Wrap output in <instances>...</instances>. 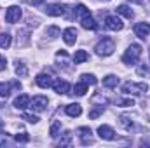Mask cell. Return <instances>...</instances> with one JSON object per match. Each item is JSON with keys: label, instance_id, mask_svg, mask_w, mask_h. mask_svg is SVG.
Segmentation results:
<instances>
[{"label": "cell", "instance_id": "6da1fadb", "mask_svg": "<svg viewBox=\"0 0 150 148\" xmlns=\"http://www.w3.org/2000/svg\"><path fill=\"white\" fill-rule=\"evenodd\" d=\"M140 56H142V47H140L138 44H131V45L126 49V52H124V56H122V61H124L126 65H136V63L140 61Z\"/></svg>", "mask_w": 150, "mask_h": 148}, {"label": "cell", "instance_id": "7a4b0ae2", "mask_svg": "<svg viewBox=\"0 0 150 148\" xmlns=\"http://www.w3.org/2000/svg\"><path fill=\"white\" fill-rule=\"evenodd\" d=\"M94 51H96L98 56H103V58L112 56L113 51H115V42H113L112 38H108V37L101 38V40L96 44V49H94Z\"/></svg>", "mask_w": 150, "mask_h": 148}, {"label": "cell", "instance_id": "3957f363", "mask_svg": "<svg viewBox=\"0 0 150 148\" xmlns=\"http://www.w3.org/2000/svg\"><path fill=\"white\" fill-rule=\"evenodd\" d=\"M147 91H149V85L143 84V82H140V84H136V82H126V84L122 85V92H124V94L143 96Z\"/></svg>", "mask_w": 150, "mask_h": 148}, {"label": "cell", "instance_id": "277c9868", "mask_svg": "<svg viewBox=\"0 0 150 148\" xmlns=\"http://www.w3.org/2000/svg\"><path fill=\"white\" fill-rule=\"evenodd\" d=\"M21 7L19 5H11L7 11H5V21L7 23H11V25H14V23H18L19 19H21Z\"/></svg>", "mask_w": 150, "mask_h": 148}, {"label": "cell", "instance_id": "5b68a950", "mask_svg": "<svg viewBox=\"0 0 150 148\" xmlns=\"http://www.w3.org/2000/svg\"><path fill=\"white\" fill-rule=\"evenodd\" d=\"M105 26H107L108 30H113V32H120V30L124 28V23H122V19L117 18V16H107V18H105Z\"/></svg>", "mask_w": 150, "mask_h": 148}, {"label": "cell", "instance_id": "8992f818", "mask_svg": "<svg viewBox=\"0 0 150 148\" xmlns=\"http://www.w3.org/2000/svg\"><path fill=\"white\" fill-rule=\"evenodd\" d=\"M54 89L56 94H70V84L67 80H61V78H56L51 85Z\"/></svg>", "mask_w": 150, "mask_h": 148}, {"label": "cell", "instance_id": "52a82bcc", "mask_svg": "<svg viewBox=\"0 0 150 148\" xmlns=\"http://www.w3.org/2000/svg\"><path fill=\"white\" fill-rule=\"evenodd\" d=\"M98 136H100L101 140H105V141H113V140H115V131H113L110 125L103 124V125L98 127Z\"/></svg>", "mask_w": 150, "mask_h": 148}, {"label": "cell", "instance_id": "ba28073f", "mask_svg": "<svg viewBox=\"0 0 150 148\" xmlns=\"http://www.w3.org/2000/svg\"><path fill=\"white\" fill-rule=\"evenodd\" d=\"M45 14L52 16V18L63 16L65 14V5H61V4H49V5H45Z\"/></svg>", "mask_w": 150, "mask_h": 148}, {"label": "cell", "instance_id": "9c48e42d", "mask_svg": "<svg viewBox=\"0 0 150 148\" xmlns=\"http://www.w3.org/2000/svg\"><path fill=\"white\" fill-rule=\"evenodd\" d=\"M47 98L45 96H35L32 101H30V108L35 111H44L45 110V106H47Z\"/></svg>", "mask_w": 150, "mask_h": 148}, {"label": "cell", "instance_id": "30bf717a", "mask_svg": "<svg viewBox=\"0 0 150 148\" xmlns=\"http://www.w3.org/2000/svg\"><path fill=\"white\" fill-rule=\"evenodd\" d=\"M134 33H136V37L145 40L150 35V25L149 23H138V25H134Z\"/></svg>", "mask_w": 150, "mask_h": 148}, {"label": "cell", "instance_id": "8fae6325", "mask_svg": "<svg viewBox=\"0 0 150 148\" xmlns=\"http://www.w3.org/2000/svg\"><path fill=\"white\" fill-rule=\"evenodd\" d=\"M11 87H16V89H21V84L19 82H0V98H7L11 94Z\"/></svg>", "mask_w": 150, "mask_h": 148}, {"label": "cell", "instance_id": "7c38bea8", "mask_svg": "<svg viewBox=\"0 0 150 148\" xmlns=\"http://www.w3.org/2000/svg\"><path fill=\"white\" fill-rule=\"evenodd\" d=\"M79 132H80L79 136H80V143H82V145H93L94 140H93V136H91L93 132H91L89 127H79Z\"/></svg>", "mask_w": 150, "mask_h": 148}, {"label": "cell", "instance_id": "4fadbf2b", "mask_svg": "<svg viewBox=\"0 0 150 148\" xmlns=\"http://www.w3.org/2000/svg\"><path fill=\"white\" fill-rule=\"evenodd\" d=\"M80 25L84 30H96L98 28V23L94 21V18L91 14H86L84 18H80Z\"/></svg>", "mask_w": 150, "mask_h": 148}, {"label": "cell", "instance_id": "5bb4252c", "mask_svg": "<svg viewBox=\"0 0 150 148\" xmlns=\"http://www.w3.org/2000/svg\"><path fill=\"white\" fill-rule=\"evenodd\" d=\"M30 96L28 94H19L16 99H14V106L18 108V110H25V108H28L30 106Z\"/></svg>", "mask_w": 150, "mask_h": 148}, {"label": "cell", "instance_id": "9a60e30c", "mask_svg": "<svg viewBox=\"0 0 150 148\" xmlns=\"http://www.w3.org/2000/svg\"><path fill=\"white\" fill-rule=\"evenodd\" d=\"M63 40H65L67 45H74L75 42H77V30H75V28H67V30H63Z\"/></svg>", "mask_w": 150, "mask_h": 148}, {"label": "cell", "instance_id": "2e32d148", "mask_svg": "<svg viewBox=\"0 0 150 148\" xmlns=\"http://www.w3.org/2000/svg\"><path fill=\"white\" fill-rule=\"evenodd\" d=\"M35 84H37L38 87H42V89H47V87H51V85H52L51 75H47V73L37 75V78H35Z\"/></svg>", "mask_w": 150, "mask_h": 148}, {"label": "cell", "instance_id": "e0dca14e", "mask_svg": "<svg viewBox=\"0 0 150 148\" xmlns=\"http://www.w3.org/2000/svg\"><path fill=\"white\" fill-rule=\"evenodd\" d=\"M65 111H67V115H70V117H79V115L82 113V106H80L79 103H72V105H67V106H65Z\"/></svg>", "mask_w": 150, "mask_h": 148}, {"label": "cell", "instance_id": "ac0fdd59", "mask_svg": "<svg viewBox=\"0 0 150 148\" xmlns=\"http://www.w3.org/2000/svg\"><path fill=\"white\" fill-rule=\"evenodd\" d=\"M117 84H119V77L117 75H107L105 78H103V85L105 87H117Z\"/></svg>", "mask_w": 150, "mask_h": 148}, {"label": "cell", "instance_id": "d6986e66", "mask_svg": "<svg viewBox=\"0 0 150 148\" xmlns=\"http://www.w3.org/2000/svg\"><path fill=\"white\" fill-rule=\"evenodd\" d=\"M117 12L122 14L124 18H127V19H133V18H134V12H133L131 7H127V5H119V7H117Z\"/></svg>", "mask_w": 150, "mask_h": 148}, {"label": "cell", "instance_id": "ffe728a7", "mask_svg": "<svg viewBox=\"0 0 150 148\" xmlns=\"http://www.w3.org/2000/svg\"><path fill=\"white\" fill-rule=\"evenodd\" d=\"M89 59V54L86 52V51H77L74 56V63L75 65H80V63H84V61H87Z\"/></svg>", "mask_w": 150, "mask_h": 148}, {"label": "cell", "instance_id": "44dd1931", "mask_svg": "<svg viewBox=\"0 0 150 148\" xmlns=\"http://www.w3.org/2000/svg\"><path fill=\"white\" fill-rule=\"evenodd\" d=\"M80 80H82L84 84H87V85H96V84H98V78L93 73H82L80 75Z\"/></svg>", "mask_w": 150, "mask_h": 148}, {"label": "cell", "instance_id": "7402d4cb", "mask_svg": "<svg viewBox=\"0 0 150 148\" xmlns=\"http://www.w3.org/2000/svg\"><path fill=\"white\" fill-rule=\"evenodd\" d=\"M74 92L77 94V96H84V94L87 92V84H84V82L80 80L79 84H75V87H74Z\"/></svg>", "mask_w": 150, "mask_h": 148}, {"label": "cell", "instance_id": "603a6c76", "mask_svg": "<svg viewBox=\"0 0 150 148\" xmlns=\"http://www.w3.org/2000/svg\"><path fill=\"white\" fill-rule=\"evenodd\" d=\"M11 35L9 33H0V47L2 49H7L9 45H11Z\"/></svg>", "mask_w": 150, "mask_h": 148}, {"label": "cell", "instance_id": "cb8c5ba5", "mask_svg": "<svg viewBox=\"0 0 150 148\" xmlns=\"http://www.w3.org/2000/svg\"><path fill=\"white\" fill-rule=\"evenodd\" d=\"M86 14H91V12H89V9H87L86 5H82V4H80V5H77V7H75V16H77V18H84Z\"/></svg>", "mask_w": 150, "mask_h": 148}, {"label": "cell", "instance_id": "d4e9b609", "mask_svg": "<svg viewBox=\"0 0 150 148\" xmlns=\"http://www.w3.org/2000/svg\"><path fill=\"white\" fill-rule=\"evenodd\" d=\"M16 73L19 75L21 78H23V77H26V75H28V68H26V65L18 61V65H16Z\"/></svg>", "mask_w": 150, "mask_h": 148}, {"label": "cell", "instance_id": "484cf974", "mask_svg": "<svg viewBox=\"0 0 150 148\" xmlns=\"http://www.w3.org/2000/svg\"><path fill=\"white\" fill-rule=\"evenodd\" d=\"M59 129H61V124H59V122H52V125H51V129H49L51 138H56L58 132H59Z\"/></svg>", "mask_w": 150, "mask_h": 148}, {"label": "cell", "instance_id": "4316f807", "mask_svg": "<svg viewBox=\"0 0 150 148\" xmlns=\"http://www.w3.org/2000/svg\"><path fill=\"white\" fill-rule=\"evenodd\" d=\"M120 124H122V127H124V129H127V131H131V129H133V122H129V117H126V115H122V117H120Z\"/></svg>", "mask_w": 150, "mask_h": 148}, {"label": "cell", "instance_id": "83f0119b", "mask_svg": "<svg viewBox=\"0 0 150 148\" xmlns=\"http://www.w3.org/2000/svg\"><path fill=\"white\" fill-rule=\"evenodd\" d=\"M103 108H105V106H96V108H93V110L89 111V118H98V117L103 113Z\"/></svg>", "mask_w": 150, "mask_h": 148}, {"label": "cell", "instance_id": "f1b7e54d", "mask_svg": "<svg viewBox=\"0 0 150 148\" xmlns=\"http://www.w3.org/2000/svg\"><path fill=\"white\" fill-rule=\"evenodd\" d=\"M23 118H25V120H28L30 124H37V122H38V117H37V115H33V113H23Z\"/></svg>", "mask_w": 150, "mask_h": 148}, {"label": "cell", "instance_id": "f546056e", "mask_svg": "<svg viewBox=\"0 0 150 148\" xmlns=\"http://www.w3.org/2000/svg\"><path fill=\"white\" fill-rule=\"evenodd\" d=\"M72 143V132H65V136L59 140V145L63 147V145H70Z\"/></svg>", "mask_w": 150, "mask_h": 148}, {"label": "cell", "instance_id": "4dcf8cb0", "mask_svg": "<svg viewBox=\"0 0 150 148\" xmlns=\"http://www.w3.org/2000/svg\"><path fill=\"white\" fill-rule=\"evenodd\" d=\"M58 35H59V28H56V26H51V28H47V37L56 38Z\"/></svg>", "mask_w": 150, "mask_h": 148}, {"label": "cell", "instance_id": "1f68e13d", "mask_svg": "<svg viewBox=\"0 0 150 148\" xmlns=\"http://www.w3.org/2000/svg\"><path fill=\"white\" fill-rule=\"evenodd\" d=\"M16 141H18V143H28V141H30V136L25 134V132H23V134H16Z\"/></svg>", "mask_w": 150, "mask_h": 148}, {"label": "cell", "instance_id": "d6a6232c", "mask_svg": "<svg viewBox=\"0 0 150 148\" xmlns=\"http://www.w3.org/2000/svg\"><path fill=\"white\" fill-rule=\"evenodd\" d=\"M117 105H120V106H134V101L133 99H117Z\"/></svg>", "mask_w": 150, "mask_h": 148}, {"label": "cell", "instance_id": "836d02e7", "mask_svg": "<svg viewBox=\"0 0 150 148\" xmlns=\"http://www.w3.org/2000/svg\"><path fill=\"white\" fill-rule=\"evenodd\" d=\"M98 101H100L101 105H107V103H108V101H107V99H105V98H103L101 94H96V96L93 98V103H98Z\"/></svg>", "mask_w": 150, "mask_h": 148}, {"label": "cell", "instance_id": "e575fe53", "mask_svg": "<svg viewBox=\"0 0 150 148\" xmlns=\"http://www.w3.org/2000/svg\"><path fill=\"white\" fill-rule=\"evenodd\" d=\"M5 68H7V59L4 56H0V72H4Z\"/></svg>", "mask_w": 150, "mask_h": 148}, {"label": "cell", "instance_id": "d590c367", "mask_svg": "<svg viewBox=\"0 0 150 148\" xmlns=\"http://www.w3.org/2000/svg\"><path fill=\"white\" fill-rule=\"evenodd\" d=\"M147 72H149V70H147V66H145V68H143V66H142V68H140V70H138V73H140V75L147 73Z\"/></svg>", "mask_w": 150, "mask_h": 148}, {"label": "cell", "instance_id": "8d00e7d4", "mask_svg": "<svg viewBox=\"0 0 150 148\" xmlns=\"http://www.w3.org/2000/svg\"><path fill=\"white\" fill-rule=\"evenodd\" d=\"M0 145H7V138H4V136H0Z\"/></svg>", "mask_w": 150, "mask_h": 148}, {"label": "cell", "instance_id": "74e56055", "mask_svg": "<svg viewBox=\"0 0 150 148\" xmlns=\"http://www.w3.org/2000/svg\"><path fill=\"white\" fill-rule=\"evenodd\" d=\"M32 2H33V4H35V5H38V4H42V2H44V0H32Z\"/></svg>", "mask_w": 150, "mask_h": 148}, {"label": "cell", "instance_id": "f35d334b", "mask_svg": "<svg viewBox=\"0 0 150 148\" xmlns=\"http://www.w3.org/2000/svg\"><path fill=\"white\" fill-rule=\"evenodd\" d=\"M129 2H133V4H142L143 0H129Z\"/></svg>", "mask_w": 150, "mask_h": 148}]
</instances>
